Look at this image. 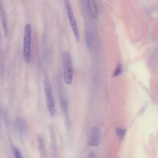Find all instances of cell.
I'll return each mask as SVG.
<instances>
[{"instance_id": "cell-1", "label": "cell", "mask_w": 158, "mask_h": 158, "mask_svg": "<svg viewBox=\"0 0 158 158\" xmlns=\"http://www.w3.org/2000/svg\"><path fill=\"white\" fill-rule=\"evenodd\" d=\"M43 86L45 100L49 113L51 116L54 117L56 113L55 102L49 77L46 73L44 74Z\"/></svg>"}, {"instance_id": "cell-2", "label": "cell", "mask_w": 158, "mask_h": 158, "mask_svg": "<svg viewBox=\"0 0 158 158\" xmlns=\"http://www.w3.org/2000/svg\"><path fill=\"white\" fill-rule=\"evenodd\" d=\"M64 81L67 85H70L72 82L73 69L72 57L67 51L64 52L62 55Z\"/></svg>"}, {"instance_id": "cell-3", "label": "cell", "mask_w": 158, "mask_h": 158, "mask_svg": "<svg viewBox=\"0 0 158 158\" xmlns=\"http://www.w3.org/2000/svg\"><path fill=\"white\" fill-rule=\"evenodd\" d=\"M31 26L29 23L25 27L23 38V54L24 60L28 64L30 61L31 56Z\"/></svg>"}, {"instance_id": "cell-4", "label": "cell", "mask_w": 158, "mask_h": 158, "mask_svg": "<svg viewBox=\"0 0 158 158\" xmlns=\"http://www.w3.org/2000/svg\"><path fill=\"white\" fill-rule=\"evenodd\" d=\"M64 3L66 10L75 38L77 42H79L80 41V34L71 5L69 0H65Z\"/></svg>"}, {"instance_id": "cell-5", "label": "cell", "mask_w": 158, "mask_h": 158, "mask_svg": "<svg viewBox=\"0 0 158 158\" xmlns=\"http://www.w3.org/2000/svg\"><path fill=\"white\" fill-rule=\"evenodd\" d=\"M101 135L99 128L93 127L90 130L87 138L88 144L91 146L98 145L101 141Z\"/></svg>"}, {"instance_id": "cell-6", "label": "cell", "mask_w": 158, "mask_h": 158, "mask_svg": "<svg viewBox=\"0 0 158 158\" xmlns=\"http://www.w3.org/2000/svg\"><path fill=\"white\" fill-rule=\"evenodd\" d=\"M37 142L41 158H47L45 145L43 137L40 135L38 136Z\"/></svg>"}, {"instance_id": "cell-7", "label": "cell", "mask_w": 158, "mask_h": 158, "mask_svg": "<svg viewBox=\"0 0 158 158\" xmlns=\"http://www.w3.org/2000/svg\"><path fill=\"white\" fill-rule=\"evenodd\" d=\"M49 129L50 134V143L51 148L53 152H54L53 153L54 154H56V146L55 134L54 130L53 127L51 125L49 127Z\"/></svg>"}, {"instance_id": "cell-8", "label": "cell", "mask_w": 158, "mask_h": 158, "mask_svg": "<svg viewBox=\"0 0 158 158\" xmlns=\"http://www.w3.org/2000/svg\"><path fill=\"white\" fill-rule=\"evenodd\" d=\"M88 1L92 15L94 18H95L97 15V10L96 6L94 1L93 0H89Z\"/></svg>"}, {"instance_id": "cell-9", "label": "cell", "mask_w": 158, "mask_h": 158, "mask_svg": "<svg viewBox=\"0 0 158 158\" xmlns=\"http://www.w3.org/2000/svg\"><path fill=\"white\" fill-rule=\"evenodd\" d=\"M115 131L116 134L120 138L122 139L124 138L126 132V130L125 129L118 127L115 129Z\"/></svg>"}, {"instance_id": "cell-10", "label": "cell", "mask_w": 158, "mask_h": 158, "mask_svg": "<svg viewBox=\"0 0 158 158\" xmlns=\"http://www.w3.org/2000/svg\"><path fill=\"white\" fill-rule=\"evenodd\" d=\"M86 40L87 45L90 49L92 48V41L91 36L89 32L86 30L85 32Z\"/></svg>"}, {"instance_id": "cell-11", "label": "cell", "mask_w": 158, "mask_h": 158, "mask_svg": "<svg viewBox=\"0 0 158 158\" xmlns=\"http://www.w3.org/2000/svg\"><path fill=\"white\" fill-rule=\"evenodd\" d=\"M123 67L121 64H118L113 74L114 77H116L119 75L122 72Z\"/></svg>"}, {"instance_id": "cell-12", "label": "cell", "mask_w": 158, "mask_h": 158, "mask_svg": "<svg viewBox=\"0 0 158 158\" xmlns=\"http://www.w3.org/2000/svg\"><path fill=\"white\" fill-rule=\"evenodd\" d=\"M13 152L15 158H23L21 153L19 149L14 147Z\"/></svg>"}, {"instance_id": "cell-13", "label": "cell", "mask_w": 158, "mask_h": 158, "mask_svg": "<svg viewBox=\"0 0 158 158\" xmlns=\"http://www.w3.org/2000/svg\"><path fill=\"white\" fill-rule=\"evenodd\" d=\"M88 158H94V155L93 152H91L89 154Z\"/></svg>"}, {"instance_id": "cell-14", "label": "cell", "mask_w": 158, "mask_h": 158, "mask_svg": "<svg viewBox=\"0 0 158 158\" xmlns=\"http://www.w3.org/2000/svg\"></svg>"}]
</instances>
